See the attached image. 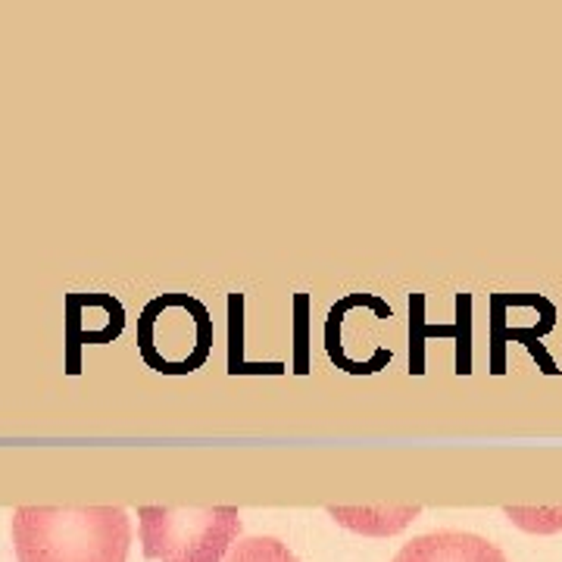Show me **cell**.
Wrapping results in <instances>:
<instances>
[{
    "instance_id": "ba28073f",
    "label": "cell",
    "mask_w": 562,
    "mask_h": 562,
    "mask_svg": "<svg viewBox=\"0 0 562 562\" xmlns=\"http://www.w3.org/2000/svg\"><path fill=\"white\" fill-rule=\"evenodd\" d=\"M506 519L525 531L550 535L562 528V510H525V506H506Z\"/></svg>"
},
{
    "instance_id": "8992f818",
    "label": "cell",
    "mask_w": 562,
    "mask_h": 562,
    "mask_svg": "<svg viewBox=\"0 0 562 562\" xmlns=\"http://www.w3.org/2000/svg\"><path fill=\"white\" fill-rule=\"evenodd\" d=\"M419 506H328V516L335 522L347 525L353 531H363V535H394V531L406 528L412 519L419 516Z\"/></svg>"
},
{
    "instance_id": "277c9868",
    "label": "cell",
    "mask_w": 562,
    "mask_h": 562,
    "mask_svg": "<svg viewBox=\"0 0 562 562\" xmlns=\"http://www.w3.org/2000/svg\"><path fill=\"white\" fill-rule=\"evenodd\" d=\"M126 328V310L110 294H69L66 297V357L69 375H79L85 344H110Z\"/></svg>"
},
{
    "instance_id": "52a82bcc",
    "label": "cell",
    "mask_w": 562,
    "mask_h": 562,
    "mask_svg": "<svg viewBox=\"0 0 562 562\" xmlns=\"http://www.w3.org/2000/svg\"><path fill=\"white\" fill-rule=\"evenodd\" d=\"M225 562H300L278 537H244L235 543Z\"/></svg>"
},
{
    "instance_id": "6da1fadb",
    "label": "cell",
    "mask_w": 562,
    "mask_h": 562,
    "mask_svg": "<svg viewBox=\"0 0 562 562\" xmlns=\"http://www.w3.org/2000/svg\"><path fill=\"white\" fill-rule=\"evenodd\" d=\"M13 547L19 562H126L132 519L122 506H19Z\"/></svg>"
},
{
    "instance_id": "5b68a950",
    "label": "cell",
    "mask_w": 562,
    "mask_h": 562,
    "mask_svg": "<svg viewBox=\"0 0 562 562\" xmlns=\"http://www.w3.org/2000/svg\"><path fill=\"white\" fill-rule=\"evenodd\" d=\"M390 562H510L497 543L469 531H431L404 543Z\"/></svg>"
},
{
    "instance_id": "3957f363",
    "label": "cell",
    "mask_w": 562,
    "mask_h": 562,
    "mask_svg": "<svg viewBox=\"0 0 562 562\" xmlns=\"http://www.w3.org/2000/svg\"><path fill=\"white\" fill-rule=\"evenodd\" d=\"M138 353L159 375H191L212 353V316L191 294H159L138 316Z\"/></svg>"
},
{
    "instance_id": "7a4b0ae2",
    "label": "cell",
    "mask_w": 562,
    "mask_h": 562,
    "mask_svg": "<svg viewBox=\"0 0 562 562\" xmlns=\"http://www.w3.org/2000/svg\"><path fill=\"white\" fill-rule=\"evenodd\" d=\"M141 547L157 562H222L241 537L235 506H141Z\"/></svg>"
}]
</instances>
